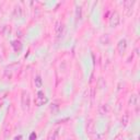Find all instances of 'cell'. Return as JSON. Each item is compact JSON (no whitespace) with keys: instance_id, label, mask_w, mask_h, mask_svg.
<instances>
[{"instance_id":"7","label":"cell","mask_w":140,"mask_h":140,"mask_svg":"<svg viewBox=\"0 0 140 140\" xmlns=\"http://www.w3.org/2000/svg\"><path fill=\"white\" fill-rule=\"evenodd\" d=\"M128 103H129V105H136L138 103V95L137 94H133L130 97H129Z\"/></svg>"},{"instance_id":"9","label":"cell","mask_w":140,"mask_h":140,"mask_svg":"<svg viewBox=\"0 0 140 140\" xmlns=\"http://www.w3.org/2000/svg\"><path fill=\"white\" fill-rule=\"evenodd\" d=\"M120 121H121V124H123V126H127L129 123V115L124 114L123 117H121V119H120Z\"/></svg>"},{"instance_id":"14","label":"cell","mask_w":140,"mask_h":140,"mask_svg":"<svg viewBox=\"0 0 140 140\" xmlns=\"http://www.w3.org/2000/svg\"><path fill=\"white\" fill-rule=\"evenodd\" d=\"M76 14H77V18H78V19H81V7H78V8H77Z\"/></svg>"},{"instance_id":"1","label":"cell","mask_w":140,"mask_h":140,"mask_svg":"<svg viewBox=\"0 0 140 140\" xmlns=\"http://www.w3.org/2000/svg\"><path fill=\"white\" fill-rule=\"evenodd\" d=\"M119 23H120V15H119V13L117 11H114L112 13L111 18H109V24H111V26L115 27Z\"/></svg>"},{"instance_id":"11","label":"cell","mask_w":140,"mask_h":140,"mask_svg":"<svg viewBox=\"0 0 140 140\" xmlns=\"http://www.w3.org/2000/svg\"><path fill=\"white\" fill-rule=\"evenodd\" d=\"M34 82H35V86L37 87V88H42L43 81H42V78H40V76H36L35 77V80H34Z\"/></svg>"},{"instance_id":"12","label":"cell","mask_w":140,"mask_h":140,"mask_svg":"<svg viewBox=\"0 0 140 140\" xmlns=\"http://www.w3.org/2000/svg\"><path fill=\"white\" fill-rule=\"evenodd\" d=\"M105 86H106V83H105V81H104V79H103V78H100L99 80H97V88H99V89L105 88Z\"/></svg>"},{"instance_id":"5","label":"cell","mask_w":140,"mask_h":140,"mask_svg":"<svg viewBox=\"0 0 140 140\" xmlns=\"http://www.w3.org/2000/svg\"><path fill=\"white\" fill-rule=\"evenodd\" d=\"M97 111H99V114H101V115L107 114L108 111H109L108 105H107V104H101L100 106H99V108H97Z\"/></svg>"},{"instance_id":"8","label":"cell","mask_w":140,"mask_h":140,"mask_svg":"<svg viewBox=\"0 0 140 140\" xmlns=\"http://www.w3.org/2000/svg\"><path fill=\"white\" fill-rule=\"evenodd\" d=\"M93 127H94V123H93L92 119H89L88 123H87V130H88V133H92L93 131Z\"/></svg>"},{"instance_id":"17","label":"cell","mask_w":140,"mask_h":140,"mask_svg":"<svg viewBox=\"0 0 140 140\" xmlns=\"http://www.w3.org/2000/svg\"><path fill=\"white\" fill-rule=\"evenodd\" d=\"M69 140H71V139H69Z\"/></svg>"},{"instance_id":"4","label":"cell","mask_w":140,"mask_h":140,"mask_svg":"<svg viewBox=\"0 0 140 140\" xmlns=\"http://www.w3.org/2000/svg\"><path fill=\"white\" fill-rule=\"evenodd\" d=\"M55 31H56V35H57V37H60L61 34L64 33V24H61L60 22H58V23L56 24Z\"/></svg>"},{"instance_id":"15","label":"cell","mask_w":140,"mask_h":140,"mask_svg":"<svg viewBox=\"0 0 140 140\" xmlns=\"http://www.w3.org/2000/svg\"><path fill=\"white\" fill-rule=\"evenodd\" d=\"M36 139V135H35V133H33L31 135V137H30V140H35Z\"/></svg>"},{"instance_id":"16","label":"cell","mask_w":140,"mask_h":140,"mask_svg":"<svg viewBox=\"0 0 140 140\" xmlns=\"http://www.w3.org/2000/svg\"><path fill=\"white\" fill-rule=\"evenodd\" d=\"M22 139V136H18V137L14 138V140H21Z\"/></svg>"},{"instance_id":"2","label":"cell","mask_w":140,"mask_h":140,"mask_svg":"<svg viewBox=\"0 0 140 140\" xmlns=\"http://www.w3.org/2000/svg\"><path fill=\"white\" fill-rule=\"evenodd\" d=\"M46 102H47V99H46L44 92L43 91H38L35 97V105L36 106H40V105H44V103Z\"/></svg>"},{"instance_id":"13","label":"cell","mask_w":140,"mask_h":140,"mask_svg":"<svg viewBox=\"0 0 140 140\" xmlns=\"http://www.w3.org/2000/svg\"><path fill=\"white\" fill-rule=\"evenodd\" d=\"M14 15H15V17H18V18H20L22 15V10H21V8H20V7H17L14 9Z\"/></svg>"},{"instance_id":"3","label":"cell","mask_w":140,"mask_h":140,"mask_svg":"<svg viewBox=\"0 0 140 140\" xmlns=\"http://www.w3.org/2000/svg\"><path fill=\"white\" fill-rule=\"evenodd\" d=\"M126 47H127V42L126 40H120L118 42V45H117V48H118V52L120 54H123L124 52L126 50Z\"/></svg>"},{"instance_id":"6","label":"cell","mask_w":140,"mask_h":140,"mask_svg":"<svg viewBox=\"0 0 140 140\" xmlns=\"http://www.w3.org/2000/svg\"><path fill=\"white\" fill-rule=\"evenodd\" d=\"M22 103H23L24 106L29 107V105H30V96H29V94H27V93H25V92H23V96H22Z\"/></svg>"},{"instance_id":"10","label":"cell","mask_w":140,"mask_h":140,"mask_svg":"<svg viewBox=\"0 0 140 140\" xmlns=\"http://www.w3.org/2000/svg\"><path fill=\"white\" fill-rule=\"evenodd\" d=\"M12 46L14 47V50H20L22 48V44L20 40H14V42H12Z\"/></svg>"}]
</instances>
